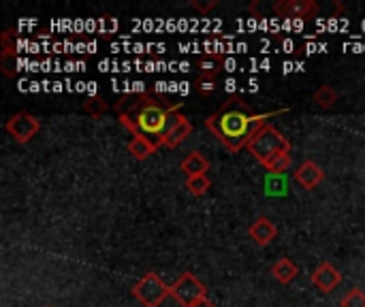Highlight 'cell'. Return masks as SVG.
<instances>
[{"mask_svg":"<svg viewBox=\"0 0 365 307\" xmlns=\"http://www.w3.org/2000/svg\"><path fill=\"white\" fill-rule=\"evenodd\" d=\"M83 109H86V113H90L92 118H98V115L107 113L111 107L107 105V100H105V98L94 96V98H88V100L83 103Z\"/></svg>","mask_w":365,"mask_h":307,"instance_id":"obj_16","label":"cell"},{"mask_svg":"<svg viewBox=\"0 0 365 307\" xmlns=\"http://www.w3.org/2000/svg\"><path fill=\"white\" fill-rule=\"evenodd\" d=\"M340 307H365V293L359 291V288H353L342 301H340Z\"/></svg>","mask_w":365,"mask_h":307,"instance_id":"obj_18","label":"cell"},{"mask_svg":"<svg viewBox=\"0 0 365 307\" xmlns=\"http://www.w3.org/2000/svg\"><path fill=\"white\" fill-rule=\"evenodd\" d=\"M317 11H319V2H314V0H280L274 4V13L284 19L312 17Z\"/></svg>","mask_w":365,"mask_h":307,"instance_id":"obj_6","label":"cell"},{"mask_svg":"<svg viewBox=\"0 0 365 307\" xmlns=\"http://www.w3.org/2000/svg\"><path fill=\"white\" fill-rule=\"evenodd\" d=\"M340 282H342V274L331 263H321L312 274V284L321 293H331L334 288H338Z\"/></svg>","mask_w":365,"mask_h":307,"instance_id":"obj_7","label":"cell"},{"mask_svg":"<svg viewBox=\"0 0 365 307\" xmlns=\"http://www.w3.org/2000/svg\"><path fill=\"white\" fill-rule=\"evenodd\" d=\"M235 88H237V81H235L233 77H229V79L225 81V90H227V92H235Z\"/></svg>","mask_w":365,"mask_h":307,"instance_id":"obj_20","label":"cell"},{"mask_svg":"<svg viewBox=\"0 0 365 307\" xmlns=\"http://www.w3.org/2000/svg\"><path fill=\"white\" fill-rule=\"evenodd\" d=\"M323 177H325V171H323L314 160H306V162H302V165L297 167V171H295V179H297L306 190L317 188V186L323 182Z\"/></svg>","mask_w":365,"mask_h":307,"instance_id":"obj_9","label":"cell"},{"mask_svg":"<svg viewBox=\"0 0 365 307\" xmlns=\"http://www.w3.org/2000/svg\"><path fill=\"white\" fill-rule=\"evenodd\" d=\"M248 152L265 167L269 160H274L276 156H282V154H291V143L289 139L276 128L272 126L269 122L263 124L252 137L250 141L246 143Z\"/></svg>","mask_w":365,"mask_h":307,"instance_id":"obj_2","label":"cell"},{"mask_svg":"<svg viewBox=\"0 0 365 307\" xmlns=\"http://www.w3.org/2000/svg\"><path fill=\"white\" fill-rule=\"evenodd\" d=\"M272 274H274V278H276L280 284H291V282L297 278L299 267H297L291 259H280V261H276V263H274Z\"/></svg>","mask_w":365,"mask_h":307,"instance_id":"obj_13","label":"cell"},{"mask_svg":"<svg viewBox=\"0 0 365 307\" xmlns=\"http://www.w3.org/2000/svg\"><path fill=\"white\" fill-rule=\"evenodd\" d=\"M284 49H287V51L291 53V51L295 49V45H293V41H284Z\"/></svg>","mask_w":365,"mask_h":307,"instance_id":"obj_26","label":"cell"},{"mask_svg":"<svg viewBox=\"0 0 365 307\" xmlns=\"http://www.w3.org/2000/svg\"><path fill=\"white\" fill-rule=\"evenodd\" d=\"M212 182L207 175H195V177H186V188L192 197H203L210 190Z\"/></svg>","mask_w":365,"mask_h":307,"instance_id":"obj_15","label":"cell"},{"mask_svg":"<svg viewBox=\"0 0 365 307\" xmlns=\"http://www.w3.org/2000/svg\"><path fill=\"white\" fill-rule=\"evenodd\" d=\"M312 100H314L321 109H331V107L338 103V92H336L331 85H321V88L314 92Z\"/></svg>","mask_w":365,"mask_h":307,"instance_id":"obj_14","label":"cell"},{"mask_svg":"<svg viewBox=\"0 0 365 307\" xmlns=\"http://www.w3.org/2000/svg\"><path fill=\"white\" fill-rule=\"evenodd\" d=\"M4 128H6V132H9L17 143L26 145V143L41 130V122H38L32 113L21 111V113L11 115V118L6 120Z\"/></svg>","mask_w":365,"mask_h":307,"instance_id":"obj_5","label":"cell"},{"mask_svg":"<svg viewBox=\"0 0 365 307\" xmlns=\"http://www.w3.org/2000/svg\"><path fill=\"white\" fill-rule=\"evenodd\" d=\"M248 235H250V239H252L257 246L265 248V246H269V244L276 239V235H278V229H276V224H274L269 218L261 216V218H257V220L250 224V229H248Z\"/></svg>","mask_w":365,"mask_h":307,"instance_id":"obj_8","label":"cell"},{"mask_svg":"<svg viewBox=\"0 0 365 307\" xmlns=\"http://www.w3.org/2000/svg\"><path fill=\"white\" fill-rule=\"evenodd\" d=\"M158 147H160V145H158L156 141H152V139H148V137H141V135H137V137H133V139L128 141V152H130L137 160H145V158L152 156Z\"/></svg>","mask_w":365,"mask_h":307,"instance_id":"obj_11","label":"cell"},{"mask_svg":"<svg viewBox=\"0 0 365 307\" xmlns=\"http://www.w3.org/2000/svg\"><path fill=\"white\" fill-rule=\"evenodd\" d=\"M265 169L274 175H280V173H287L291 169V154H282V156H276L274 160H269L265 165Z\"/></svg>","mask_w":365,"mask_h":307,"instance_id":"obj_17","label":"cell"},{"mask_svg":"<svg viewBox=\"0 0 365 307\" xmlns=\"http://www.w3.org/2000/svg\"><path fill=\"white\" fill-rule=\"evenodd\" d=\"M171 295L182 303L184 307L195 306L201 299H207V288L205 284H201L192 274H184L180 276V280L171 286Z\"/></svg>","mask_w":365,"mask_h":307,"instance_id":"obj_4","label":"cell"},{"mask_svg":"<svg viewBox=\"0 0 365 307\" xmlns=\"http://www.w3.org/2000/svg\"><path fill=\"white\" fill-rule=\"evenodd\" d=\"M222 66H225V71H229V73H231V71H235V66H237V62L229 58V60H222Z\"/></svg>","mask_w":365,"mask_h":307,"instance_id":"obj_21","label":"cell"},{"mask_svg":"<svg viewBox=\"0 0 365 307\" xmlns=\"http://www.w3.org/2000/svg\"><path fill=\"white\" fill-rule=\"evenodd\" d=\"M86 90H88V94H90V98H94V96H96V83H94V81H90V83H86Z\"/></svg>","mask_w":365,"mask_h":307,"instance_id":"obj_24","label":"cell"},{"mask_svg":"<svg viewBox=\"0 0 365 307\" xmlns=\"http://www.w3.org/2000/svg\"><path fill=\"white\" fill-rule=\"evenodd\" d=\"M192 132V124L188 122V118H184L175 128H171L163 139H160V145H165V147H178L184 139H188V135Z\"/></svg>","mask_w":365,"mask_h":307,"instance_id":"obj_12","label":"cell"},{"mask_svg":"<svg viewBox=\"0 0 365 307\" xmlns=\"http://www.w3.org/2000/svg\"><path fill=\"white\" fill-rule=\"evenodd\" d=\"M192 6H197L199 11H203V13H205L207 9H212V6H216V0H212L210 4H199V2H192Z\"/></svg>","mask_w":365,"mask_h":307,"instance_id":"obj_23","label":"cell"},{"mask_svg":"<svg viewBox=\"0 0 365 307\" xmlns=\"http://www.w3.org/2000/svg\"><path fill=\"white\" fill-rule=\"evenodd\" d=\"M289 109H278V111H267V113H257L252 111V107L242 100L231 96L227 103H222V107L212 113L205 120L207 130L214 132V137L231 152L237 154L242 147H246V143L250 141V137L263 126L267 124L269 118L284 113Z\"/></svg>","mask_w":365,"mask_h":307,"instance_id":"obj_1","label":"cell"},{"mask_svg":"<svg viewBox=\"0 0 365 307\" xmlns=\"http://www.w3.org/2000/svg\"><path fill=\"white\" fill-rule=\"evenodd\" d=\"M47 307H51V306H47Z\"/></svg>","mask_w":365,"mask_h":307,"instance_id":"obj_27","label":"cell"},{"mask_svg":"<svg viewBox=\"0 0 365 307\" xmlns=\"http://www.w3.org/2000/svg\"><path fill=\"white\" fill-rule=\"evenodd\" d=\"M182 171L186 173V177L207 175V171H210V160H207L201 152H190V154L182 160Z\"/></svg>","mask_w":365,"mask_h":307,"instance_id":"obj_10","label":"cell"},{"mask_svg":"<svg viewBox=\"0 0 365 307\" xmlns=\"http://www.w3.org/2000/svg\"><path fill=\"white\" fill-rule=\"evenodd\" d=\"M171 295V286H167L158 274H145L133 288V297L143 307H158Z\"/></svg>","mask_w":365,"mask_h":307,"instance_id":"obj_3","label":"cell"},{"mask_svg":"<svg viewBox=\"0 0 365 307\" xmlns=\"http://www.w3.org/2000/svg\"><path fill=\"white\" fill-rule=\"evenodd\" d=\"M169 90V83H165V81H158L156 85H154V94H160V92H167Z\"/></svg>","mask_w":365,"mask_h":307,"instance_id":"obj_22","label":"cell"},{"mask_svg":"<svg viewBox=\"0 0 365 307\" xmlns=\"http://www.w3.org/2000/svg\"><path fill=\"white\" fill-rule=\"evenodd\" d=\"M197 85H199L201 92H214L216 90V81L214 79H205V77H199Z\"/></svg>","mask_w":365,"mask_h":307,"instance_id":"obj_19","label":"cell"},{"mask_svg":"<svg viewBox=\"0 0 365 307\" xmlns=\"http://www.w3.org/2000/svg\"><path fill=\"white\" fill-rule=\"evenodd\" d=\"M190 307H216V303H212L210 299H201V301H197L195 306Z\"/></svg>","mask_w":365,"mask_h":307,"instance_id":"obj_25","label":"cell"}]
</instances>
